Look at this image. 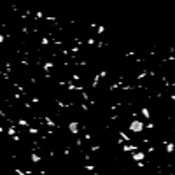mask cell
Listing matches in <instances>:
<instances>
[{
    "mask_svg": "<svg viewBox=\"0 0 175 175\" xmlns=\"http://www.w3.org/2000/svg\"><path fill=\"white\" fill-rule=\"evenodd\" d=\"M130 158H131V161H135V163H144L145 159H147V154H145L144 151L137 149V151H131L130 152Z\"/></svg>",
    "mask_w": 175,
    "mask_h": 175,
    "instance_id": "cell-3",
    "label": "cell"
},
{
    "mask_svg": "<svg viewBox=\"0 0 175 175\" xmlns=\"http://www.w3.org/2000/svg\"><path fill=\"white\" fill-rule=\"evenodd\" d=\"M4 41H5V35H2V33H0V46L4 44Z\"/></svg>",
    "mask_w": 175,
    "mask_h": 175,
    "instance_id": "cell-10",
    "label": "cell"
},
{
    "mask_svg": "<svg viewBox=\"0 0 175 175\" xmlns=\"http://www.w3.org/2000/svg\"><path fill=\"white\" fill-rule=\"evenodd\" d=\"M103 32H105V26H103V25H98V26H96V35H102Z\"/></svg>",
    "mask_w": 175,
    "mask_h": 175,
    "instance_id": "cell-8",
    "label": "cell"
},
{
    "mask_svg": "<svg viewBox=\"0 0 175 175\" xmlns=\"http://www.w3.org/2000/svg\"><path fill=\"white\" fill-rule=\"evenodd\" d=\"M41 44H42V46H49V44H51V39H49V37H42Z\"/></svg>",
    "mask_w": 175,
    "mask_h": 175,
    "instance_id": "cell-7",
    "label": "cell"
},
{
    "mask_svg": "<svg viewBox=\"0 0 175 175\" xmlns=\"http://www.w3.org/2000/svg\"><path fill=\"white\" fill-rule=\"evenodd\" d=\"M140 116H142V119H145V121H151L152 119V112H151L149 107H140Z\"/></svg>",
    "mask_w": 175,
    "mask_h": 175,
    "instance_id": "cell-4",
    "label": "cell"
},
{
    "mask_svg": "<svg viewBox=\"0 0 175 175\" xmlns=\"http://www.w3.org/2000/svg\"><path fill=\"white\" fill-rule=\"evenodd\" d=\"M165 152L168 156L175 152V142H165Z\"/></svg>",
    "mask_w": 175,
    "mask_h": 175,
    "instance_id": "cell-5",
    "label": "cell"
},
{
    "mask_svg": "<svg viewBox=\"0 0 175 175\" xmlns=\"http://www.w3.org/2000/svg\"><path fill=\"white\" fill-rule=\"evenodd\" d=\"M128 131L133 135H142L145 131V121L144 119H131L128 123Z\"/></svg>",
    "mask_w": 175,
    "mask_h": 175,
    "instance_id": "cell-1",
    "label": "cell"
},
{
    "mask_svg": "<svg viewBox=\"0 0 175 175\" xmlns=\"http://www.w3.org/2000/svg\"><path fill=\"white\" fill-rule=\"evenodd\" d=\"M30 161H32V163H35V165H39V163L42 161V156L35 154V152H32V154H30Z\"/></svg>",
    "mask_w": 175,
    "mask_h": 175,
    "instance_id": "cell-6",
    "label": "cell"
},
{
    "mask_svg": "<svg viewBox=\"0 0 175 175\" xmlns=\"http://www.w3.org/2000/svg\"><path fill=\"white\" fill-rule=\"evenodd\" d=\"M12 175H30V173H26V172H23V170H20V168H16V170L12 172Z\"/></svg>",
    "mask_w": 175,
    "mask_h": 175,
    "instance_id": "cell-9",
    "label": "cell"
},
{
    "mask_svg": "<svg viewBox=\"0 0 175 175\" xmlns=\"http://www.w3.org/2000/svg\"><path fill=\"white\" fill-rule=\"evenodd\" d=\"M67 130L70 131V135L79 137V135H81V124H79L77 119H72V121H68V123H67Z\"/></svg>",
    "mask_w": 175,
    "mask_h": 175,
    "instance_id": "cell-2",
    "label": "cell"
}]
</instances>
